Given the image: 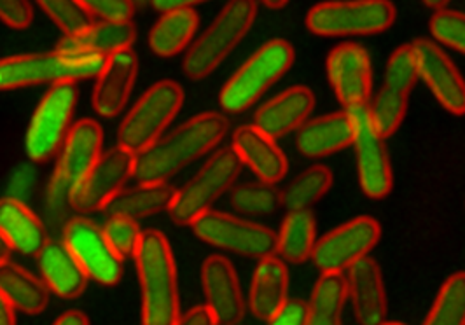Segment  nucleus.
<instances>
[{
  "label": "nucleus",
  "mask_w": 465,
  "mask_h": 325,
  "mask_svg": "<svg viewBox=\"0 0 465 325\" xmlns=\"http://www.w3.org/2000/svg\"><path fill=\"white\" fill-rule=\"evenodd\" d=\"M230 130L228 119L219 113H203L191 117L172 133L162 135L153 145L137 154L134 177L142 184L168 182L213 147L221 143Z\"/></svg>",
  "instance_id": "f257e3e1"
},
{
  "label": "nucleus",
  "mask_w": 465,
  "mask_h": 325,
  "mask_svg": "<svg viewBox=\"0 0 465 325\" xmlns=\"http://www.w3.org/2000/svg\"><path fill=\"white\" fill-rule=\"evenodd\" d=\"M135 264L142 289V325H175L181 317L177 268L163 232H142Z\"/></svg>",
  "instance_id": "f03ea898"
},
{
  "label": "nucleus",
  "mask_w": 465,
  "mask_h": 325,
  "mask_svg": "<svg viewBox=\"0 0 465 325\" xmlns=\"http://www.w3.org/2000/svg\"><path fill=\"white\" fill-rule=\"evenodd\" d=\"M105 58L74 53H35L0 60V92L20 90L37 84H62L94 79L104 67Z\"/></svg>",
  "instance_id": "7ed1b4c3"
},
{
  "label": "nucleus",
  "mask_w": 465,
  "mask_h": 325,
  "mask_svg": "<svg viewBox=\"0 0 465 325\" xmlns=\"http://www.w3.org/2000/svg\"><path fill=\"white\" fill-rule=\"evenodd\" d=\"M256 16V0H230L213 24L187 49L183 62L187 77L200 81L217 69L249 34Z\"/></svg>",
  "instance_id": "20e7f679"
},
{
  "label": "nucleus",
  "mask_w": 465,
  "mask_h": 325,
  "mask_svg": "<svg viewBox=\"0 0 465 325\" xmlns=\"http://www.w3.org/2000/svg\"><path fill=\"white\" fill-rule=\"evenodd\" d=\"M294 64V47L283 39H273L232 75L219 94L223 111L240 114L252 107Z\"/></svg>",
  "instance_id": "39448f33"
},
{
  "label": "nucleus",
  "mask_w": 465,
  "mask_h": 325,
  "mask_svg": "<svg viewBox=\"0 0 465 325\" xmlns=\"http://www.w3.org/2000/svg\"><path fill=\"white\" fill-rule=\"evenodd\" d=\"M396 22L391 0H331L313 5L306 15V28L321 37L374 35Z\"/></svg>",
  "instance_id": "423d86ee"
},
{
  "label": "nucleus",
  "mask_w": 465,
  "mask_h": 325,
  "mask_svg": "<svg viewBox=\"0 0 465 325\" xmlns=\"http://www.w3.org/2000/svg\"><path fill=\"white\" fill-rule=\"evenodd\" d=\"M184 103V90L175 81H160L142 94L117 130L121 147L140 154L163 135Z\"/></svg>",
  "instance_id": "0eeeda50"
},
{
  "label": "nucleus",
  "mask_w": 465,
  "mask_h": 325,
  "mask_svg": "<svg viewBox=\"0 0 465 325\" xmlns=\"http://www.w3.org/2000/svg\"><path fill=\"white\" fill-rule=\"evenodd\" d=\"M242 162L232 147L217 151L200 172L179 189L168 209L170 219L179 226H191L198 217L212 210V205L236 182Z\"/></svg>",
  "instance_id": "6e6552de"
},
{
  "label": "nucleus",
  "mask_w": 465,
  "mask_h": 325,
  "mask_svg": "<svg viewBox=\"0 0 465 325\" xmlns=\"http://www.w3.org/2000/svg\"><path fill=\"white\" fill-rule=\"evenodd\" d=\"M77 88L74 83H62L49 88L35 109L25 135V151L32 162H46L54 158L69 135Z\"/></svg>",
  "instance_id": "1a4fd4ad"
},
{
  "label": "nucleus",
  "mask_w": 465,
  "mask_h": 325,
  "mask_svg": "<svg viewBox=\"0 0 465 325\" xmlns=\"http://www.w3.org/2000/svg\"><path fill=\"white\" fill-rule=\"evenodd\" d=\"M191 228L202 241L238 256L262 259L277 254V232L230 213L209 210Z\"/></svg>",
  "instance_id": "9d476101"
},
{
  "label": "nucleus",
  "mask_w": 465,
  "mask_h": 325,
  "mask_svg": "<svg viewBox=\"0 0 465 325\" xmlns=\"http://www.w3.org/2000/svg\"><path fill=\"white\" fill-rule=\"evenodd\" d=\"M353 123V149L357 158V173L362 192L371 200H381L391 194L394 186L391 156L385 139L372 126L368 105L345 109Z\"/></svg>",
  "instance_id": "9b49d317"
},
{
  "label": "nucleus",
  "mask_w": 465,
  "mask_h": 325,
  "mask_svg": "<svg viewBox=\"0 0 465 325\" xmlns=\"http://www.w3.org/2000/svg\"><path fill=\"white\" fill-rule=\"evenodd\" d=\"M380 238L378 221L361 215L317 240L312 259L322 273H341L368 257Z\"/></svg>",
  "instance_id": "f8f14e48"
},
{
  "label": "nucleus",
  "mask_w": 465,
  "mask_h": 325,
  "mask_svg": "<svg viewBox=\"0 0 465 325\" xmlns=\"http://www.w3.org/2000/svg\"><path fill=\"white\" fill-rule=\"evenodd\" d=\"M64 243L88 279L113 287L123 277V257L111 247L105 232L94 221L84 217L70 219L64 228Z\"/></svg>",
  "instance_id": "ddd939ff"
},
{
  "label": "nucleus",
  "mask_w": 465,
  "mask_h": 325,
  "mask_svg": "<svg viewBox=\"0 0 465 325\" xmlns=\"http://www.w3.org/2000/svg\"><path fill=\"white\" fill-rule=\"evenodd\" d=\"M137 154L117 145L94 164V170L72 189V209L79 213L105 210L109 202L134 177Z\"/></svg>",
  "instance_id": "4468645a"
},
{
  "label": "nucleus",
  "mask_w": 465,
  "mask_h": 325,
  "mask_svg": "<svg viewBox=\"0 0 465 325\" xmlns=\"http://www.w3.org/2000/svg\"><path fill=\"white\" fill-rule=\"evenodd\" d=\"M327 77L338 102L345 107L368 105L372 90L370 53L357 43L334 47L326 62Z\"/></svg>",
  "instance_id": "2eb2a0df"
},
{
  "label": "nucleus",
  "mask_w": 465,
  "mask_h": 325,
  "mask_svg": "<svg viewBox=\"0 0 465 325\" xmlns=\"http://www.w3.org/2000/svg\"><path fill=\"white\" fill-rule=\"evenodd\" d=\"M419 60L420 79L441 103L442 109L453 116L465 114V79L451 58L438 43L417 39L411 43Z\"/></svg>",
  "instance_id": "dca6fc26"
},
{
  "label": "nucleus",
  "mask_w": 465,
  "mask_h": 325,
  "mask_svg": "<svg viewBox=\"0 0 465 325\" xmlns=\"http://www.w3.org/2000/svg\"><path fill=\"white\" fill-rule=\"evenodd\" d=\"M137 74L139 58L132 47L107 56L96 75L92 98L94 113L102 117L119 116L135 88Z\"/></svg>",
  "instance_id": "f3484780"
},
{
  "label": "nucleus",
  "mask_w": 465,
  "mask_h": 325,
  "mask_svg": "<svg viewBox=\"0 0 465 325\" xmlns=\"http://www.w3.org/2000/svg\"><path fill=\"white\" fill-rule=\"evenodd\" d=\"M205 301L217 322L238 324L245 315V301L232 262L223 256H210L202 266Z\"/></svg>",
  "instance_id": "a211bd4d"
},
{
  "label": "nucleus",
  "mask_w": 465,
  "mask_h": 325,
  "mask_svg": "<svg viewBox=\"0 0 465 325\" xmlns=\"http://www.w3.org/2000/svg\"><path fill=\"white\" fill-rule=\"evenodd\" d=\"M102 126L94 119L77 121L62 145L54 173L74 189L102 158Z\"/></svg>",
  "instance_id": "6ab92c4d"
},
{
  "label": "nucleus",
  "mask_w": 465,
  "mask_h": 325,
  "mask_svg": "<svg viewBox=\"0 0 465 325\" xmlns=\"http://www.w3.org/2000/svg\"><path fill=\"white\" fill-rule=\"evenodd\" d=\"M349 298L361 325H381L387 317V294L381 270L371 257L357 261L347 270Z\"/></svg>",
  "instance_id": "aec40b11"
},
{
  "label": "nucleus",
  "mask_w": 465,
  "mask_h": 325,
  "mask_svg": "<svg viewBox=\"0 0 465 325\" xmlns=\"http://www.w3.org/2000/svg\"><path fill=\"white\" fill-rule=\"evenodd\" d=\"M232 149L242 164L249 166L261 182L277 184L287 173L289 162L285 154L275 139L262 133L256 124L240 126L232 133Z\"/></svg>",
  "instance_id": "412c9836"
},
{
  "label": "nucleus",
  "mask_w": 465,
  "mask_h": 325,
  "mask_svg": "<svg viewBox=\"0 0 465 325\" xmlns=\"http://www.w3.org/2000/svg\"><path fill=\"white\" fill-rule=\"evenodd\" d=\"M315 107V94L306 86H292L266 102L254 116V124L272 139L300 130Z\"/></svg>",
  "instance_id": "4be33fe9"
},
{
  "label": "nucleus",
  "mask_w": 465,
  "mask_h": 325,
  "mask_svg": "<svg viewBox=\"0 0 465 325\" xmlns=\"http://www.w3.org/2000/svg\"><path fill=\"white\" fill-rule=\"evenodd\" d=\"M0 236L11 251L24 256H39L49 241L45 222L26 203L9 196L0 200Z\"/></svg>",
  "instance_id": "5701e85b"
},
{
  "label": "nucleus",
  "mask_w": 465,
  "mask_h": 325,
  "mask_svg": "<svg viewBox=\"0 0 465 325\" xmlns=\"http://www.w3.org/2000/svg\"><path fill=\"white\" fill-rule=\"evenodd\" d=\"M289 271L277 256L259 259L251 281L249 308L259 320L270 322L289 302Z\"/></svg>",
  "instance_id": "b1692460"
},
{
  "label": "nucleus",
  "mask_w": 465,
  "mask_h": 325,
  "mask_svg": "<svg viewBox=\"0 0 465 325\" xmlns=\"http://www.w3.org/2000/svg\"><path fill=\"white\" fill-rule=\"evenodd\" d=\"M353 142V123L347 111L308 119L296 135V145L306 158H324L347 149Z\"/></svg>",
  "instance_id": "393cba45"
},
{
  "label": "nucleus",
  "mask_w": 465,
  "mask_h": 325,
  "mask_svg": "<svg viewBox=\"0 0 465 325\" xmlns=\"http://www.w3.org/2000/svg\"><path fill=\"white\" fill-rule=\"evenodd\" d=\"M37 261L49 292H54L64 300H75L84 292L90 279L64 241L49 240L39 252Z\"/></svg>",
  "instance_id": "a878e982"
},
{
  "label": "nucleus",
  "mask_w": 465,
  "mask_h": 325,
  "mask_svg": "<svg viewBox=\"0 0 465 325\" xmlns=\"http://www.w3.org/2000/svg\"><path fill=\"white\" fill-rule=\"evenodd\" d=\"M137 30L132 22H98L92 24L77 35H65L56 49L74 54L111 56L117 51L130 49L135 43Z\"/></svg>",
  "instance_id": "bb28decb"
},
{
  "label": "nucleus",
  "mask_w": 465,
  "mask_h": 325,
  "mask_svg": "<svg viewBox=\"0 0 465 325\" xmlns=\"http://www.w3.org/2000/svg\"><path fill=\"white\" fill-rule=\"evenodd\" d=\"M0 294L26 315L45 311L49 302L46 283L9 259L0 262Z\"/></svg>",
  "instance_id": "cd10ccee"
},
{
  "label": "nucleus",
  "mask_w": 465,
  "mask_h": 325,
  "mask_svg": "<svg viewBox=\"0 0 465 325\" xmlns=\"http://www.w3.org/2000/svg\"><path fill=\"white\" fill-rule=\"evenodd\" d=\"M175 189L168 182H156V184H142L123 189L109 202L105 212L111 217H124V219H143L163 210L170 209Z\"/></svg>",
  "instance_id": "c85d7f7f"
},
{
  "label": "nucleus",
  "mask_w": 465,
  "mask_h": 325,
  "mask_svg": "<svg viewBox=\"0 0 465 325\" xmlns=\"http://www.w3.org/2000/svg\"><path fill=\"white\" fill-rule=\"evenodd\" d=\"M200 24L194 9L166 11L149 32V47L162 58H172L189 47Z\"/></svg>",
  "instance_id": "c756f323"
},
{
  "label": "nucleus",
  "mask_w": 465,
  "mask_h": 325,
  "mask_svg": "<svg viewBox=\"0 0 465 325\" xmlns=\"http://www.w3.org/2000/svg\"><path fill=\"white\" fill-rule=\"evenodd\" d=\"M317 243V222L310 210L289 212L277 234V254L283 261L302 264L308 261Z\"/></svg>",
  "instance_id": "7c9ffc66"
},
{
  "label": "nucleus",
  "mask_w": 465,
  "mask_h": 325,
  "mask_svg": "<svg viewBox=\"0 0 465 325\" xmlns=\"http://www.w3.org/2000/svg\"><path fill=\"white\" fill-rule=\"evenodd\" d=\"M347 300V279L341 273H322L315 283L310 304H306L304 325H341Z\"/></svg>",
  "instance_id": "2f4dec72"
},
{
  "label": "nucleus",
  "mask_w": 465,
  "mask_h": 325,
  "mask_svg": "<svg viewBox=\"0 0 465 325\" xmlns=\"http://www.w3.org/2000/svg\"><path fill=\"white\" fill-rule=\"evenodd\" d=\"M332 186V172L324 164L304 170L282 192V205L289 212L310 210Z\"/></svg>",
  "instance_id": "473e14b6"
},
{
  "label": "nucleus",
  "mask_w": 465,
  "mask_h": 325,
  "mask_svg": "<svg viewBox=\"0 0 465 325\" xmlns=\"http://www.w3.org/2000/svg\"><path fill=\"white\" fill-rule=\"evenodd\" d=\"M421 325H465V271L451 275Z\"/></svg>",
  "instance_id": "72a5a7b5"
},
{
  "label": "nucleus",
  "mask_w": 465,
  "mask_h": 325,
  "mask_svg": "<svg viewBox=\"0 0 465 325\" xmlns=\"http://www.w3.org/2000/svg\"><path fill=\"white\" fill-rule=\"evenodd\" d=\"M408 111V94H397L391 88H381L368 105V113L374 130L380 137L394 135Z\"/></svg>",
  "instance_id": "f704fd0d"
},
{
  "label": "nucleus",
  "mask_w": 465,
  "mask_h": 325,
  "mask_svg": "<svg viewBox=\"0 0 465 325\" xmlns=\"http://www.w3.org/2000/svg\"><path fill=\"white\" fill-rule=\"evenodd\" d=\"M232 209L243 215H270L282 205V192L275 184L254 182L232 192Z\"/></svg>",
  "instance_id": "c9c22d12"
},
{
  "label": "nucleus",
  "mask_w": 465,
  "mask_h": 325,
  "mask_svg": "<svg viewBox=\"0 0 465 325\" xmlns=\"http://www.w3.org/2000/svg\"><path fill=\"white\" fill-rule=\"evenodd\" d=\"M420 79L419 60L413 44H402L391 54L385 69V88L408 94Z\"/></svg>",
  "instance_id": "e433bc0d"
},
{
  "label": "nucleus",
  "mask_w": 465,
  "mask_h": 325,
  "mask_svg": "<svg viewBox=\"0 0 465 325\" xmlns=\"http://www.w3.org/2000/svg\"><path fill=\"white\" fill-rule=\"evenodd\" d=\"M49 20L65 35H77L94 24L92 15L79 0H35Z\"/></svg>",
  "instance_id": "4c0bfd02"
},
{
  "label": "nucleus",
  "mask_w": 465,
  "mask_h": 325,
  "mask_svg": "<svg viewBox=\"0 0 465 325\" xmlns=\"http://www.w3.org/2000/svg\"><path fill=\"white\" fill-rule=\"evenodd\" d=\"M72 209V187L67 186L54 172L49 179L45 198V226L49 230H62L69 224Z\"/></svg>",
  "instance_id": "58836bf2"
},
{
  "label": "nucleus",
  "mask_w": 465,
  "mask_h": 325,
  "mask_svg": "<svg viewBox=\"0 0 465 325\" xmlns=\"http://www.w3.org/2000/svg\"><path fill=\"white\" fill-rule=\"evenodd\" d=\"M430 34L442 44L465 54V15L459 11L440 9L430 18Z\"/></svg>",
  "instance_id": "ea45409f"
},
{
  "label": "nucleus",
  "mask_w": 465,
  "mask_h": 325,
  "mask_svg": "<svg viewBox=\"0 0 465 325\" xmlns=\"http://www.w3.org/2000/svg\"><path fill=\"white\" fill-rule=\"evenodd\" d=\"M102 230L105 232L111 247L116 251L119 256L123 259L135 256V252L139 249L142 232H143L140 231L137 221L124 219V217H111L109 222Z\"/></svg>",
  "instance_id": "a19ab883"
},
{
  "label": "nucleus",
  "mask_w": 465,
  "mask_h": 325,
  "mask_svg": "<svg viewBox=\"0 0 465 325\" xmlns=\"http://www.w3.org/2000/svg\"><path fill=\"white\" fill-rule=\"evenodd\" d=\"M83 7L102 22H132L137 4L134 0H79Z\"/></svg>",
  "instance_id": "79ce46f5"
},
{
  "label": "nucleus",
  "mask_w": 465,
  "mask_h": 325,
  "mask_svg": "<svg viewBox=\"0 0 465 325\" xmlns=\"http://www.w3.org/2000/svg\"><path fill=\"white\" fill-rule=\"evenodd\" d=\"M0 22L13 30H25L34 22V9L28 0H0Z\"/></svg>",
  "instance_id": "37998d69"
},
{
  "label": "nucleus",
  "mask_w": 465,
  "mask_h": 325,
  "mask_svg": "<svg viewBox=\"0 0 465 325\" xmlns=\"http://www.w3.org/2000/svg\"><path fill=\"white\" fill-rule=\"evenodd\" d=\"M35 179H37V172H35V166L32 162L18 164L11 173V179H9V184H7V191H9L7 196L25 203L30 198L32 191H34Z\"/></svg>",
  "instance_id": "c03bdc74"
},
{
  "label": "nucleus",
  "mask_w": 465,
  "mask_h": 325,
  "mask_svg": "<svg viewBox=\"0 0 465 325\" xmlns=\"http://www.w3.org/2000/svg\"><path fill=\"white\" fill-rule=\"evenodd\" d=\"M306 304L302 301H289L277 317H273L268 325H304Z\"/></svg>",
  "instance_id": "a18cd8bd"
},
{
  "label": "nucleus",
  "mask_w": 465,
  "mask_h": 325,
  "mask_svg": "<svg viewBox=\"0 0 465 325\" xmlns=\"http://www.w3.org/2000/svg\"><path fill=\"white\" fill-rule=\"evenodd\" d=\"M175 325H219L215 315L210 311L209 306H196L189 310L186 315H181Z\"/></svg>",
  "instance_id": "49530a36"
},
{
  "label": "nucleus",
  "mask_w": 465,
  "mask_h": 325,
  "mask_svg": "<svg viewBox=\"0 0 465 325\" xmlns=\"http://www.w3.org/2000/svg\"><path fill=\"white\" fill-rule=\"evenodd\" d=\"M202 2H207V0H151V5L160 13H166L173 9H193V5Z\"/></svg>",
  "instance_id": "de8ad7c7"
},
{
  "label": "nucleus",
  "mask_w": 465,
  "mask_h": 325,
  "mask_svg": "<svg viewBox=\"0 0 465 325\" xmlns=\"http://www.w3.org/2000/svg\"><path fill=\"white\" fill-rule=\"evenodd\" d=\"M53 325H90V322L83 311L70 310V311H65L62 317H58V320Z\"/></svg>",
  "instance_id": "09e8293b"
},
{
  "label": "nucleus",
  "mask_w": 465,
  "mask_h": 325,
  "mask_svg": "<svg viewBox=\"0 0 465 325\" xmlns=\"http://www.w3.org/2000/svg\"><path fill=\"white\" fill-rule=\"evenodd\" d=\"M16 310L0 294V325H16Z\"/></svg>",
  "instance_id": "8fccbe9b"
},
{
  "label": "nucleus",
  "mask_w": 465,
  "mask_h": 325,
  "mask_svg": "<svg viewBox=\"0 0 465 325\" xmlns=\"http://www.w3.org/2000/svg\"><path fill=\"white\" fill-rule=\"evenodd\" d=\"M262 5H266L268 9H282L283 5H287L289 0H259Z\"/></svg>",
  "instance_id": "3c124183"
},
{
  "label": "nucleus",
  "mask_w": 465,
  "mask_h": 325,
  "mask_svg": "<svg viewBox=\"0 0 465 325\" xmlns=\"http://www.w3.org/2000/svg\"><path fill=\"white\" fill-rule=\"evenodd\" d=\"M450 2H451V0H423V4H425V5H429L430 9H436V11L444 9Z\"/></svg>",
  "instance_id": "603ef678"
},
{
  "label": "nucleus",
  "mask_w": 465,
  "mask_h": 325,
  "mask_svg": "<svg viewBox=\"0 0 465 325\" xmlns=\"http://www.w3.org/2000/svg\"><path fill=\"white\" fill-rule=\"evenodd\" d=\"M9 254H11V249H9V245L4 241V238L0 236V262L7 261Z\"/></svg>",
  "instance_id": "864d4df0"
},
{
  "label": "nucleus",
  "mask_w": 465,
  "mask_h": 325,
  "mask_svg": "<svg viewBox=\"0 0 465 325\" xmlns=\"http://www.w3.org/2000/svg\"><path fill=\"white\" fill-rule=\"evenodd\" d=\"M137 5H145V4H151V0H134Z\"/></svg>",
  "instance_id": "5fc2aeb1"
},
{
  "label": "nucleus",
  "mask_w": 465,
  "mask_h": 325,
  "mask_svg": "<svg viewBox=\"0 0 465 325\" xmlns=\"http://www.w3.org/2000/svg\"><path fill=\"white\" fill-rule=\"evenodd\" d=\"M381 325H404L401 324V322H383Z\"/></svg>",
  "instance_id": "6e6d98bb"
}]
</instances>
